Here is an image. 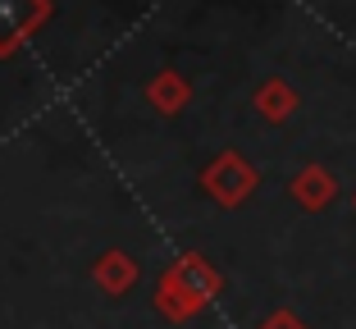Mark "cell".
I'll return each mask as SVG.
<instances>
[{
	"instance_id": "52a82bcc",
	"label": "cell",
	"mask_w": 356,
	"mask_h": 329,
	"mask_svg": "<svg viewBox=\"0 0 356 329\" xmlns=\"http://www.w3.org/2000/svg\"><path fill=\"white\" fill-rule=\"evenodd\" d=\"M137 279V266H133V256L124 252H105L101 261H96V284L105 288V293H128Z\"/></svg>"
},
{
	"instance_id": "6da1fadb",
	"label": "cell",
	"mask_w": 356,
	"mask_h": 329,
	"mask_svg": "<svg viewBox=\"0 0 356 329\" xmlns=\"http://www.w3.org/2000/svg\"><path fill=\"white\" fill-rule=\"evenodd\" d=\"M215 293H220V270L210 266L206 256L188 252V256H178L174 266L165 270L160 293H156V307L165 311L169 320H188V316H197Z\"/></svg>"
},
{
	"instance_id": "8992f818",
	"label": "cell",
	"mask_w": 356,
	"mask_h": 329,
	"mask_svg": "<svg viewBox=\"0 0 356 329\" xmlns=\"http://www.w3.org/2000/svg\"><path fill=\"white\" fill-rule=\"evenodd\" d=\"M256 110H261L270 124H283V119L297 110V92H293V83H283V78H265V83L256 87Z\"/></svg>"
},
{
	"instance_id": "5b68a950",
	"label": "cell",
	"mask_w": 356,
	"mask_h": 329,
	"mask_svg": "<svg viewBox=\"0 0 356 329\" xmlns=\"http://www.w3.org/2000/svg\"><path fill=\"white\" fill-rule=\"evenodd\" d=\"M147 101L160 110V115H178V110H183V106L192 101V87H188V78H183V74L165 69V74H156V78H151Z\"/></svg>"
},
{
	"instance_id": "7a4b0ae2",
	"label": "cell",
	"mask_w": 356,
	"mask_h": 329,
	"mask_svg": "<svg viewBox=\"0 0 356 329\" xmlns=\"http://www.w3.org/2000/svg\"><path fill=\"white\" fill-rule=\"evenodd\" d=\"M201 188H206L220 206H242V202L256 192V170L238 156V151H224V156H215V160L206 165V174H201Z\"/></svg>"
},
{
	"instance_id": "277c9868",
	"label": "cell",
	"mask_w": 356,
	"mask_h": 329,
	"mask_svg": "<svg viewBox=\"0 0 356 329\" xmlns=\"http://www.w3.org/2000/svg\"><path fill=\"white\" fill-rule=\"evenodd\" d=\"M288 192H293V202L302 206V211H325L338 197V179L325 165H302V170L293 174V183H288Z\"/></svg>"
},
{
	"instance_id": "9c48e42d",
	"label": "cell",
	"mask_w": 356,
	"mask_h": 329,
	"mask_svg": "<svg viewBox=\"0 0 356 329\" xmlns=\"http://www.w3.org/2000/svg\"><path fill=\"white\" fill-rule=\"evenodd\" d=\"M352 206H356V197H352Z\"/></svg>"
},
{
	"instance_id": "3957f363",
	"label": "cell",
	"mask_w": 356,
	"mask_h": 329,
	"mask_svg": "<svg viewBox=\"0 0 356 329\" xmlns=\"http://www.w3.org/2000/svg\"><path fill=\"white\" fill-rule=\"evenodd\" d=\"M51 19V0H0V60H10L37 23Z\"/></svg>"
},
{
	"instance_id": "ba28073f",
	"label": "cell",
	"mask_w": 356,
	"mask_h": 329,
	"mask_svg": "<svg viewBox=\"0 0 356 329\" xmlns=\"http://www.w3.org/2000/svg\"><path fill=\"white\" fill-rule=\"evenodd\" d=\"M261 329H306V320H297L293 311H274V316L265 320Z\"/></svg>"
}]
</instances>
